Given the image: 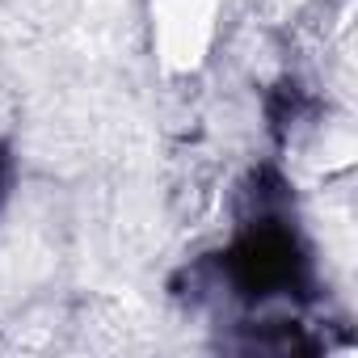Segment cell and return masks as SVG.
I'll return each mask as SVG.
<instances>
[{"instance_id": "cell-1", "label": "cell", "mask_w": 358, "mask_h": 358, "mask_svg": "<svg viewBox=\"0 0 358 358\" xmlns=\"http://www.w3.org/2000/svg\"><path fill=\"white\" fill-rule=\"evenodd\" d=\"M299 266H303V257L295 253L291 236L274 232V228L253 232L245 245L232 249V262H228V270L245 295H274V291L291 287Z\"/></svg>"}, {"instance_id": "cell-2", "label": "cell", "mask_w": 358, "mask_h": 358, "mask_svg": "<svg viewBox=\"0 0 358 358\" xmlns=\"http://www.w3.org/2000/svg\"><path fill=\"white\" fill-rule=\"evenodd\" d=\"M5 186H9V156L0 148V199H5Z\"/></svg>"}]
</instances>
